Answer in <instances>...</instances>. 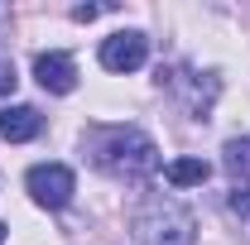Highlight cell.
<instances>
[{
  "instance_id": "cell-1",
  "label": "cell",
  "mask_w": 250,
  "mask_h": 245,
  "mask_svg": "<svg viewBox=\"0 0 250 245\" xmlns=\"http://www.w3.org/2000/svg\"><path fill=\"white\" fill-rule=\"evenodd\" d=\"M82 149L92 154L96 168H106L111 178H125V183H140L159 168V144L135 125H92L82 135Z\"/></svg>"
},
{
  "instance_id": "cell-2",
  "label": "cell",
  "mask_w": 250,
  "mask_h": 245,
  "mask_svg": "<svg viewBox=\"0 0 250 245\" xmlns=\"http://www.w3.org/2000/svg\"><path fill=\"white\" fill-rule=\"evenodd\" d=\"M135 245H197V221L173 197H145L130 216Z\"/></svg>"
},
{
  "instance_id": "cell-3",
  "label": "cell",
  "mask_w": 250,
  "mask_h": 245,
  "mask_svg": "<svg viewBox=\"0 0 250 245\" xmlns=\"http://www.w3.org/2000/svg\"><path fill=\"white\" fill-rule=\"evenodd\" d=\"M24 187H29V197L39 202V207L58 212V207H67V202H72L77 178H72V168H67V163H34L29 178H24Z\"/></svg>"
},
{
  "instance_id": "cell-4",
  "label": "cell",
  "mask_w": 250,
  "mask_h": 245,
  "mask_svg": "<svg viewBox=\"0 0 250 245\" xmlns=\"http://www.w3.org/2000/svg\"><path fill=\"white\" fill-rule=\"evenodd\" d=\"M145 58H149V39L140 29H121L111 39H101V67L106 72H135V67H145Z\"/></svg>"
},
{
  "instance_id": "cell-5",
  "label": "cell",
  "mask_w": 250,
  "mask_h": 245,
  "mask_svg": "<svg viewBox=\"0 0 250 245\" xmlns=\"http://www.w3.org/2000/svg\"><path fill=\"white\" fill-rule=\"evenodd\" d=\"M34 77H39L43 92L67 96L77 87V62L67 58V53H39V58H34Z\"/></svg>"
},
{
  "instance_id": "cell-6",
  "label": "cell",
  "mask_w": 250,
  "mask_h": 245,
  "mask_svg": "<svg viewBox=\"0 0 250 245\" xmlns=\"http://www.w3.org/2000/svg\"><path fill=\"white\" fill-rule=\"evenodd\" d=\"M39 130H43V116L34 106H5L0 111V140H10V144H24Z\"/></svg>"
},
{
  "instance_id": "cell-7",
  "label": "cell",
  "mask_w": 250,
  "mask_h": 245,
  "mask_svg": "<svg viewBox=\"0 0 250 245\" xmlns=\"http://www.w3.org/2000/svg\"><path fill=\"white\" fill-rule=\"evenodd\" d=\"M164 178L173 187H197V183L212 178V163H207V159H173V163L164 168Z\"/></svg>"
},
{
  "instance_id": "cell-8",
  "label": "cell",
  "mask_w": 250,
  "mask_h": 245,
  "mask_svg": "<svg viewBox=\"0 0 250 245\" xmlns=\"http://www.w3.org/2000/svg\"><path fill=\"white\" fill-rule=\"evenodd\" d=\"M221 163H226L236 178H250V135H246V140H226V149H221Z\"/></svg>"
},
{
  "instance_id": "cell-9",
  "label": "cell",
  "mask_w": 250,
  "mask_h": 245,
  "mask_svg": "<svg viewBox=\"0 0 250 245\" xmlns=\"http://www.w3.org/2000/svg\"><path fill=\"white\" fill-rule=\"evenodd\" d=\"M226 207H231V212L241 216V231H246V241H250V187H231V197H226Z\"/></svg>"
},
{
  "instance_id": "cell-10",
  "label": "cell",
  "mask_w": 250,
  "mask_h": 245,
  "mask_svg": "<svg viewBox=\"0 0 250 245\" xmlns=\"http://www.w3.org/2000/svg\"><path fill=\"white\" fill-rule=\"evenodd\" d=\"M15 82H20V77H15V62H10V58H0V96H10V92H15Z\"/></svg>"
},
{
  "instance_id": "cell-11",
  "label": "cell",
  "mask_w": 250,
  "mask_h": 245,
  "mask_svg": "<svg viewBox=\"0 0 250 245\" xmlns=\"http://www.w3.org/2000/svg\"><path fill=\"white\" fill-rule=\"evenodd\" d=\"M96 15H101V5H77L72 10V20H96Z\"/></svg>"
},
{
  "instance_id": "cell-12",
  "label": "cell",
  "mask_w": 250,
  "mask_h": 245,
  "mask_svg": "<svg viewBox=\"0 0 250 245\" xmlns=\"http://www.w3.org/2000/svg\"><path fill=\"white\" fill-rule=\"evenodd\" d=\"M0 241H5V226H0Z\"/></svg>"
}]
</instances>
